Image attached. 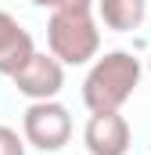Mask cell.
<instances>
[{
	"label": "cell",
	"instance_id": "cell-1",
	"mask_svg": "<svg viewBox=\"0 0 151 155\" xmlns=\"http://www.w3.org/2000/svg\"><path fill=\"white\" fill-rule=\"evenodd\" d=\"M140 83V61L130 51H112L94 61L83 79V101L90 112H119Z\"/></svg>",
	"mask_w": 151,
	"mask_h": 155
},
{
	"label": "cell",
	"instance_id": "cell-2",
	"mask_svg": "<svg viewBox=\"0 0 151 155\" xmlns=\"http://www.w3.org/2000/svg\"><path fill=\"white\" fill-rule=\"evenodd\" d=\"M47 43L61 65L90 61L101 47V33H97L90 7H58L47 22Z\"/></svg>",
	"mask_w": 151,
	"mask_h": 155
},
{
	"label": "cell",
	"instance_id": "cell-3",
	"mask_svg": "<svg viewBox=\"0 0 151 155\" xmlns=\"http://www.w3.org/2000/svg\"><path fill=\"white\" fill-rule=\"evenodd\" d=\"M22 134H25V141L33 148H40V152H58L72 137V116L54 97L50 101H33L25 108V119H22Z\"/></svg>",
	"mask_w": 151,
	"mask_h": 155
},
{
	"label": "cell",
	"instance_id": "cell-4",
	"mask_svg": "<svg viewBox=\"0 0 151 155\" xmlns=\"http://www.w3.org/2000/svg\"><path fill=\"white\" fill-rule=\"evenodd\" d=\"M11 79H14L18 94H25L29 101H50V97L65 87V69H61V61H58L54 54L33 51V58H29Z\"/></svg>",
	"mask_w": 151,
	"mask_h": 155
},
{
	"label": "cell",
	"instance_id": "cell-5",
	"mask_svg": "<svg viewBox=\"0 0 151 155\" xmlns=\"http://www.w3.org/2000/svg\"><path fill=\"white\" fill-rule=\"evenodd\" d=\"M83 144L90 148V155H126L130 123L119 112H90L86 130H83Z\"/></svg>",
	"mask_w": 151,
	"mask_h": 155
},
{
	"label": "cell",
	"instance_id": "cell-6",
	"mask_svg": "<svg viewBox=\"0 0 151 155\" xmlns=\"http://www.w3.org/2000/svg\"><path fill=\"white\" fill-rule=\"evenodd\" d=\"M33 36L7 15L0 11V76H14L29 58H33Z\"/></svg>",
	"mask_w": 151,
	"mask_h": 155
},
{
	"label": "cell",
	"instance_id": "cell-7",
	"mask_svg": "<svg viewBox=\"0 0 151 155\" xmlns=\"http://www.w3.org/2000/svg\"><path fill=\"white\" fill-rule=\"evenodd\" d=\"M97 11H101V22L115 29V33H130L144 22V11H148V0H97Z\"/></svg>",
	"mask_w": 151,
	"mask_h": 155
},
{
	"label": "cell",
	"instance_id": "cell-8",
	"mask_svg": "<svg viewBox=\"0 0 151 155\" xmlns=\"http://www.w3.org/2000/svg\"><path fill=\"white\" fill-rule=\"evenodd\" d=\"M0 155H25V137H18L11 126H0Z\"/></svg>",
	"mask_w": 151,
	"mask_h": 155
},
{
	"label": "cell",
	"instance_id": "cell-9",
	"mask_svg": "<svg viewBox=\"0 0 151 155\" xmlns=\"http://www.w3.org/2000/svg\"><path fill=\"white\" fill-rule=\"evenodd\" d=\"M36 7H50V11H58V7H90L94 0H33Z\"/></svg>",
	"mask_w": 151,
	"mask_h": 155
}]
</instances>
